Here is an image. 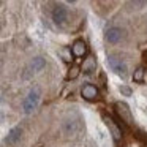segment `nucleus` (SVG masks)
<instances>
[{
	"instance_id": "nucleus-1",
	"label": "nucleus",
	"mask_w": 147,
	"mask_h": 147,
	"mask_svg": "<svg viewBox=\"0 0 147 147\" xmlns=\"http://www.w3.org/2000/svg\"><path fill=\"white\" fill-rule=\"evenodd\" d=\"M40 98H41V89H40L38 86L32 87L30 92L27 93V96L24 98V103H22L24 114H32V112L36 109V106H38Z\"/></svg>"
},
{
	"instance_id": "nucleus-7",
	"label": "nucleus",
	"mask_w": 147,
	"mask_h": 147,
	"mask_svg": "<svg viewBox=\"0 0 147 147\" xmlns=\"http://www.w3.org/2000/svg\"><path fill=\"white\" fill-rule=\"evenodd\" d=\"M21 134H22L21 127L11 128L10 133H8V136L5 138V144H8V146H14V144H18V142H19V139H21Z\"/></svg>"
},
{
	"instance_id": "nucleus-17",
	"label": "nucleus",
	"mask_w": 147,
	"mask_h": 147,
	"mask_svg": "<svg viewBox=\"0 0 147 147\" xmlns=\"http://www.w3.org/2000/svg\"><path fill=\"white\" fill-rule=\"evenodd\" d=\"M131 5L133 7H144V5H147V2H131Z\"/></svg>"
},
{
	"instance_id": "nucleus-3",
	"label": "nucleus",
	"mask_w": 147,
	"mask_h": 147,
	"mask_svg": "<svg viewBox=\"0 0 147 147\" xmlns=\"http://www.w3.org/2000/svg\"><path fill=\"white\" fill-rule=\"evenodd\" d=\"M115 112H117L119 119H120L122 125H133V115H131V111L128 108L127 103H122V101H117L115 103Z\"/></svg>"
},
{
	"instance_id": "nucleus-9",
	"label": "nucleus",
	"mask_w": 147,
	"mask_h": 147,
	"mask_svg": "<svg viewBox=\"0 0 147 147\" xmlns=\"http://www.w3.org/2000/svg\"><path fill=\"white\" fill-rule=\"evenodd\" d=\"M71 51H73V55L76 57H84L87 54V45L84 40H76L71 46Z\"/></svg>"
},
{
	"instance_id": "nucleus-14",
	"label": "nucleus",
	"mask_w": 147,
	"mask_h": 147,
	"mask_svg": "<svg viewBox=\"0 0 147 147\" xmlns=\"http://www.w3.org/2000/svg\"><path fill=\"white\" fill-rule=\"evenodd\" d=\"M63 130H65V133H67V134H73L74 131L78 130V127H76V123H74L73 120H71V122L67 120V122L63 123Z\"/></svg>"
},
{
	"instance_id": "nucleus-8",
	"label": "nucleus",
	"mask_w": 147,
	"mask_h": 147,
	"mask_svg": "<svg viewBox=\"0 0 147 147\" xmlns=\"http://www.w3.org/2000/svg\"><path fill=\"white\" fill-rule=\"evenodd\" d=\"M81 70H82L86 74H92L93 71H96V59L93 57V55L86 57V59H84V62H82Z\"/></svg>"
},
{
	"instance_id": "nucleus-4",
	"label": "nucleus",
	"mask_w": 147,
	"mask_h": 147,
	"mask_svg": "<svg viewBox=\"0 0 147 147\" xmlns=\"http://www.w3.org/2000/svg\"><path fill=\"white\" fill-rule=\"evenodd\" d=\"M103 122H105V125L109 128V131H111L112 138H114V141H120L122 139V130H120V125L115 123V120L111 117V115L108 114H103Z\"/></svg>"
},
{
	"instance_id": "nucleus-18",
	"label": "nucleus",
	"mask_w": 147,
	"mask_h": 147,
	"mask_svg": "<svg viewBox=\"0 0 147 147\" xmlns=\"http://www.w3.org/2000/svg\"><path fill=\"white\" fill-rule=\"evenodd\" d=\"M144 147H147V139H146V141H144Z\"/></svg>"
},
{
	"instance_id": "nucleus-10",
	"label": "nucleus",
	"mask_w": 147,
	"mask_h": 147,
	"mask_svg": "<svg viewBox=\"0 0 147 147\" xmlns=\"http://www.w3.org/2000/svg\"><path fill=\"white\" fill-rule=\"evenodd\" d=\"M120 38H122V30L119 29V27H111V29L106 32V40H108L109 43H112V45L119 43Z\"/></svg>"
},
{
	"instance_id": "nucleus-11",
	"label": "nucleus",
	"mask_w": 147,
	"mask_h": 147,
	"mask_svg": "<svg viewBox=\"0 0 147 147\" xmlns=\"http://www.w3.org/2000/svg\"><path fill=\"white\" fill-rule=\"evenodd\" d=\"M45 67H46V60H45V59H43V57H35L32 62H30L29 70H30V73H38V71H41Z\"/></svg>"
},
{
	"instance_id": "nucleus-12",
	"label": "nucleus",
	"mask_w": 147,
	"mask_h": 147,
	"mask_svg": "<svg viewBox=\"0 0 147 147\" xmlns=\"http://www.w3.org/2000/svg\"><path fill=\"white\" fill-rule=\"evenodd\" d=\"M79 73H81V67L79 65H71V68L68 70V73H67V79H76L78 76H79Z\"/></svg>"
},
{
	"instance_id": "nucleus-2",
	"label": "nucleus",
	"mask_w": 147,
	"mask_h": 147,
	"mask_svg": "<svg viewBox=\"0 0 147 147\" xmlns=\"http://www.w3.org/2000/svg\"><path fill=\"white\" fill-rule=\"evenodd\" d=\"M108 65H109V68H111V70L117 74V76L127 78L128 67H127V63H125L122 59L115 57V55H109V57H108Z\"/></svg>"
},
{
	"instance_id": "nucleus-16",
	"label": "nucleus",
	"mask_w": 147,
	"mask_h": 147,
	"mask_svg": "<svg viewBox=\"0 0 147 147\" xmlns=\"http://www.w3.org/2000/svg\"><path fill=\"white\" fill-rule=\"evenodd\" d=\"M120 92H122V95H125V96H130L131 95V89L128 86H122L120 87Z\"/></svg>"
},
{
	"instance_id": "nucleus-13",
	"label": "nucleus",
	"mask_w": 147,
	"mask_h": 147,
	"mask_svg": "<svg viewBox=\"0 0 147 147\" xmlns=\"http://www.w3.org/2000/svg\"><path fill=\"white\" fill-rule=\"evenodd\" d=\"M144 74H146V70H144L142 67L136 68V71H134V74H133V81H134V82H142V81H144Z\"/></svg>"
},
{
	"instance_id": "nucleus-6",
	"label": "nucleus",
	"mask_w": 147,
	"mask_h": 147,
	"mask_svg": "<svg viewBox=\"0 0 147 147\" xmlns=\"http://www.w3.org/2000/svg\"><path fill=\"white\" fill-rule=\"evenodd\" d=\"M81 95H82V98L87 100V101H95V100L100 98L98 89H96L93 84H86V86H82V89H81Z\"/></svg>"
},
{
	"instance_id": "nucleus-5",
	"label": "nucleus",
	"mask_w": 147,
	"mask_h": 147,
	"mask_svg": "<svg viewBox=\"0 0 147 147\" xmlns=\"http://www.w3.org/2000/svg\"><path fill=\"white\" fill-rule=\"evenodd\" d=\"M68 19V10L65 8V5H55L54 11H52V21L57 26H63Z\"/></svg>"
},
{
	"instance_id": "nucleus-15",
	"label": "nucleus",
	"mask_w": 147,
	"mask_h": 147,
	"mask_svg": "<svg viewBox=\"0 0 147 147\" xmlns=\"http://www.w3.org/2000/svg\"><path fill=\"white\" fill-rule=\"evenodd\" d=\"M71 48H63V49H60V55H62V59H63L65 62H68V63H71Z\"/></svg>"
}]
</instances>
